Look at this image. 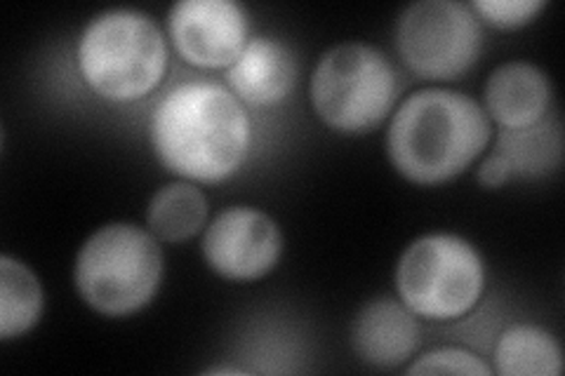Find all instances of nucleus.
<instances>
[{
  "instance_id": "dca6fc26",
  "label": "nucleus",
  "mask_w": 565,
  "mask_h": 376,
  "mask_svg": "<svg viewBox=\"0 0 565 376\" xmlns=\"http://www.w3.org/2000/svg\"><path fill=\"white\" fill-rule=\"evenodd\" d=\"M492 369L483 357L465 348H438L417 357L408 367V374H469L488 376Z\"/></svg>"
},
{
  "instance_id": "f8f14e48",
  "label": "nucleus",
  "mask_w": 565,
  "mask_h": 376,
  "mask_svg": "<svg viewBox=\"0 0 565 376\" xmlns=\"http://www.w3.org/2000/svg\"><path fill=\"white\" fill-rule=\"evenodd\" d=\"M297 78V62L286 43L276 39L247 41L226 80L232 93L253 106H269L290 95Z\"/></svg>"
},
{
  "instance_id": "f3484780",
  "label": "nucleus",
  "mask_w": 565,
  "mask_h": 376,
  "mask_svg": "<svg viewBox=\"0 0 565 376\" xmlns=\"http://www.w3.org/2000/svg\"><path fill=\"white\" fill-rule=\"evenodd\" d=\"M546 8L544 0H473L471 10L498 29H519Z\"/></svg>"
},
{
  "instance_id": "9d476101",
  "label": "nucleus",
  "mask_w": 565,
  "mask_h": 376,
  "mask_svg": "<svg viewBox=\"0 0 565 376\" xmlns=\"http://www.w3.org/2000/svg\"><path fill=\"white\" fill-rule=\"evenodd\" d=\"M351 344L363 363L398 367L419 348V325L403 301H367L351 325Z\"/></svg>"
},
{
  "instance_id": "f257e3e1",
  "label": "nucleus",
  "mask_w": 565,
  "mask_h": 376,
  "mask_svg": "<svg viewBox=\"0 0 565 376\" xmlns=\"http://www.w3.org/2000/svg\"><path fill=\"white\" fill-rule=\"evenodd\" d=\"M151 147L186 182L215 184L238 172L253 128L241 99L212 80H186L156 104Z\"/></svg>"
},
{
  "instance_id": "20e7f679",
  "label": "nucleus",
  "mask_w": 565,
  "mask_h": 376,
  "mask_svg": "<svg viewBox=\"0 0 565 376\" xmlns=\"http://www.w3.org/2000/svg\"><path fill=\"white\" fill-rule=\"evenodd\" d=\"M74 280L93 311L109 318L137 313L161 288V240L128 222L106 224L83 243Z\"/></svg>"
},
{
  "instance_id": "0eeeda50",
  "label": "nucleus",
  "mask_w": 565,
  "mask_h": 376,
  "mask_svg": "<svg viewBox=\"0 0 565 376\" xmlns=\"http://www.w3.org/2000/svg\"><path fill=\"white\" fill-rule=\"evenodd\" d=\"M398 55L419 78H459L483 50L481 22L459 0H419L403 10L396 24Z\"/></svg>"
},
{
  "instance_id": "7ed1b4c3",
  "label": "nucleus",
  "mask_w": 565,
  "mask_h": 376,
  "mask_svg": "<svg viewBox=\"0 0 565 376\" xmlns=\"http://www.w3.org/2000/svg\"><path fill=\"white\" fill-rule=\"evenodd\" d=\"M76 57L93 93L111 101H135L163 80L168 45L153 17L132 8H111L85 24Z\"/></svg>"
},
{
  "instance_id": "6e6552de",
  "label": "nucleus",
  "mask_w": 565,
  "mask_h": 376,
  "mask_svg": "<svg viewBox=\"0 0 565 376\" xmlns=\"http://www.w3.org/2000/svg\"><path fill=\"white\" fill-rule=\"evenodd\" d=\"M282 255V233L267 212L236 205L207 224L203 257L226 280H259Z\"/></svg>"
},
{
  "instance_id": "2eb2a0df",
  "label": "nucleus",
  "mask_w": 565,
  "mask_h": 376,
  "mask_svg": "<svg viewBox=\"0 0 565 376\" xmlns=\"http://www.w3.org/2000/svg\"><path fill=\"white\" fill-rule=\"evenodd\" d=\"M45 307L43 284L31 268L10 255L0 257V339L29 332L41 320Z\"/></svg>"
},
{
  "instance_id": "ddd939ff",
  "label": "nucleus",
  "mask_w": 565,
  "mask_h": 376,
  "mask_svg": "<svg viewBox=\"0 0 565 376\" xmlns=\"http://www.w3.org/2000/svg\"><path fill=\"white\" fill-rule=\"evenodd\" d=\"M207 198L191 182L161 186L149 201L147 226L161 243H184L196 236L207 219Z\"/></svg>"
},
{
  "instance_id": "f03ea898",
  "label": "nucleus",
  "mask_w": 565,
  "mask_h": 376,
  "mask_svg": "<svg viewBox=\"0 0 565 376\" xmlns=\"http://www.w3.org/2000/svg\"><path fill=\"white\" fill-rule=\"evenodd\" d=\"M492 135L483 106L455 89L429 87L405 99L386 132L394 170L413 184H444L462 174Z\"/></svg>"
},
{
  "instance_id": "a211bd4d",
  "label": "nucleus",
  "mask_w": 565,
  "mask_h": 376,
  "mask_svg": "<svg viewBox=\"0 0 565 376\" xmlns=\"http://www.w3.org/2000/svg\"><path fill=\"white\" fill-rule=\"evenodd\" d=\"M511 176H514V170H511V163L500 151L486 158L483 165L479 168V182L488 189H498V186L507 184Z\"/></svg>"
},
{
  "instance_id": "9b49d317",
  "label": "nucleus",
  "mask_w": 565,
  "mask_h": 376,
  "mask_svg": "<svg viewBox=\"0 0 565 376\" xmlns=\"http://www.w3.org/2000/svg\"><path fill=\"white\" fill-rule=\"evenodd\" d=\"M486 114L504 130L540 125L552 106V80L530 62H507L486 80Z\"/></svg>"
},
{
  "instance_id": "39448f33",
  "label": "nucleus",
  "mask_w": 565,
  "mask_h": 376,
  "mask_svg": "<svg viewBox=\"0 0 565 376\" xmlns=\"http://www.w3.org/2000/svg\"><path fill=\"white\" fill-rule=\"evenodd\" d=\"M309 93L328 128L363 135L392 114L398 78L384 52L361 41H347L330 47L316 64Z\"/></svg>"
},
{
  "instance_id": "423d86ee",
  "label": "nucleus",
  "mask_w": 565,
  "mask_h": 376,
  "mask_svg": "<svg viewBox=\"0 0 565 376\" xmlns=\"http://www.w3.org/2000/svg\"><path fill=\"white\" fill-rule=\"evenodd\" d=\"M486 266L469 240L455 233H427L403 249L396 264V290L415 315L455 320L479 303Z\"/></svg>"
},
{
  "instance_id": "4468645a",
  "label": "nucleus",
  "mask_w": 565,
  "mask_h": 376,
  "mask_svg": "<svg viewBox=\"0 0 565 376\" xmlns=\"http://www.w3.org/2000/svg\"><path fill=\"white\" fill-rule=\"evenodd\" d=\"M494 367L504 376H558L563 351L552 332L535 325H514L494 346Z\"/></svg>"
},
{
  "instance_id": "1a4fd4ad",
  "label": "nucleus",
  "mask_w": 565,
  "mask_h": 376,
  "mask_svg": "<svg viewBox=\"0 0 565 376\" xmlns=\"http://www.w3.org/2000/svg\"><path fill=\"white\" fill-rule=\"evenodd\" d=\"M168 31L182 60L203 68H228L250 41L247 14L236 0H180L170 8Z\"/></svg>"
}]
</instances>
